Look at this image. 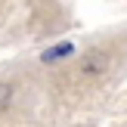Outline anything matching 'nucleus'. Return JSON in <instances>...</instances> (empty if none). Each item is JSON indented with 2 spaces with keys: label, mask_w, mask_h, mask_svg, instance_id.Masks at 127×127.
<instances>
[{
  "label": "nucleus",
  "mask_w": 127,
  "mask_h": 127,
  "mask_svg": "<svg viewBox=\"0 0 127 127\" xmlns=\"http://www.w3.org/2000/svg\"><path fill=\"white\" fill-rule=\"evenodd\" d=\"M68 53H71V43H62V47H56V50H47V53H43V62H53V59L68 56Z\"/></svg>",
  "instance_id": "nucleus-1"
},
{
  "label": "nucleus",
  "mask_w": 127,
  "mask_h": 127,
  "mask_svg": "<svg viewBox=\"0 0 127 127\" xmlns=\"http://www.w3.org/2000/svg\"><path fill=\"white\" fill-rule=\"evenodd\" d=\"M6 99H9V87L0 84V105H6Z\"/></svg>",
  "instance_id": "nucleus-2"
}]
</instances>
